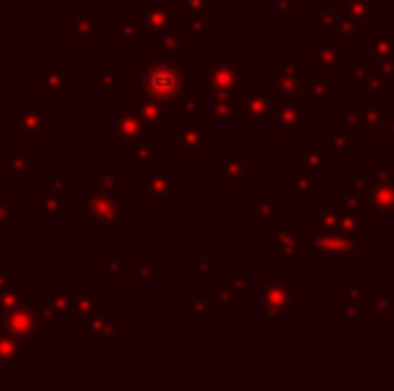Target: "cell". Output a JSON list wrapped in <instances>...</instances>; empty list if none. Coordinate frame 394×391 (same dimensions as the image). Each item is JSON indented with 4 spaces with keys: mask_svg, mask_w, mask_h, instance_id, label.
I'll use <instances>...</instances> for the list:
<instances>
[{
    "mask_svg": "<svg viewBox=\"0 0 394 391\" xmlns=\"http://www.w3.org/2000/svg\"><path fill=\"white\" fill-rule=\"evenodd\" d=\"M263 311L266 316H295L298 314V308H295V303H298V287L295 284H287V282H269V284L263 287Z\"/></svg>",
    "mask_w": 394,
    "mask_h": 391,
    "instance_id": "1",
    "label": "cell"
},
{
    "mask_svg": "<svg viewBox=\"0 0 394 391\" xmlns=\"http://www.w3.org/2000/svg\"><path fill=\"white\" fill-rule=\"evenodd\" d=\"M145 83H148V91L158 100H172L182 91V70L175 67V64H158V67H151L145 73Z\"/></svg>",
    "mask_w": 394,
    "mask_h": 391,
    "instance_id": "2",
    "label": "cell"
},
{
    "mask_svg": "<svg viewBox=\"0 0 394 391\" xmlns=\"http://www.w3.org/2000/svg\"><path fill=\"white\" fill-rule=\"evenodd\" d=\"M354 249H357V239L338 231H319L311 239V252L327 257H349Z\"/></svg>",
    "mask_w": 394,
    "mask_h": 391,
    "instance_id": "3",
    "label": "cell"
},
{
    "mask_svg": "<svg viewBox=\"0 0 394 391\" xmlns=\"http://www.w3.org/2000/svg\"><path fill=\"white\" fill-rule=\"evenodd\" d=\"M273 123V132L276 135H287L292 129H298L301 123L308 121V110H301V107L295 105V100H282V102H276L273 107V116H269Z\"/></svg>",
    "mask_w": 394,
    "mask_h": 391,
    "instance_id": "4",
    "label": "cell"
},
{
    "mask_svg": "<svg viewBox=\"0 0 394 391\" xmlns=\"http://www.w3.org/2000/svg\"><path fill=\"white\" fill-rule=\"evenodd\" d=\"M276 97H273L271 89H258L252 91L247 100H244L239 110H242V116H236V121H263L269 118L273 113V107H276Z\"/></svg>",
    "mask_w": 394,
    "mask_h": 391,
    "instance_id": "5",
    "label": "cell"
},
{
    "mask_svg": "<svg viewBox=\"0 0 394 391\" xmlns=\"http://www.w3.org/2000/svg\"><path fill=\"white\" fill-rule=\"evenodd\" d=\"M204 76H210L217 89H233V86H239L244 78V64H212V67H207L204 64Z\"/></svg>",
    "mask_w": 394,
    "mask_h": 391,
    "instance_id": "6",
    "label": "cell"
},
{
    "mask_svg": "<svg viewBox=\"0 0 394 391\" xmlns=\"http://www.w3.org/2000/svg\"><path fill=\"white\" fill-rule=\"evenodd\" d=\"M367 207L373 210L370 220H386V217H392L394 214L392 185L389 182H376V188L370 191V198H367Z\"/></svg>",
    "mask_w": 394,
    "mask_h": 391,
    "instance_id": "7",
    "label": "cell"
},
{
    "mask_svg": "<svg viewBox=\"0 0 394 391\" xmlns=\"http://www.w3.org/2000/svg\"><path fill=\"white\" fill-rule=\"evenodd\" d=\"M298 172L311 174V172H333V158L325 156V148H298Z\"/></svg>",
    "mask_w": 394,
    "mask_h": 391,
    "instance_id": "8",
    "label": "cell"
},
{
    "mask_svg": "<svg viewBox=\"0 0 394 391\" xmlns=\"http://www.w3.org/2000/svg\"><path fill=\"white\" fill-rule=\"evenodd\" d=\"M311 83H314V78L301 76L298 70L290 73V76L276 78V89L282 91V97H287V100H306L311 94Z\"/></svg>",
    "mask_w": 394,
    "mask_h": 391,
    "instance_id": "9",
    "label": "cell"
},
{
    "mask_svg": "<svg viewBox=\"0 0 394 391\" xmlns=\"http://www.w3.org/2000/svg\"><path fill=\"white\" fill-rule=\"evenodd\" d=\"M333 97V76L325 73L322 78H314L311 83V94H308V110H319L325 105V100Z\"/></svg>",
    "mask_w": 394,
    "mask_h": 391,
    "instance_id": "10",
    "label": "cell"
},
{
    "mask_svg": "<svg viewBox=\"0 0 394 391\" xmlns=\"http://www.w3.org/2000/svg\"><path fill=\"white\" fill-rule=\"evenodd\" d=\"M346 188H349V196L360 204V210L367 207V198H370V180L360 174V172H349V177H346Z\"/></svg>",
    "mask_w": 394,
    "mask_h": 391,
    "instance_id": "11",
    "label": "cell"
},
{
    "mask_svg": "<svg viewBox=\"0 0 394 391\" xmlns=\"http://www.w3.org/2000/svg\"><path fill=\"white\" fill-rule=\"evenodd\" d=\"M308 60L314 62V64H319V67H325V70H333L335 64L344 60V54H341L335 46L322 43L319 48H311V51H308Z\"/></svg>",
    "mask_w": 394,
    "mask_h": 391,
    "instance_id": "12",
    "label": "cell"
},
{
    "mask_svg": "<svg viewBox=\"0 0 394 391\" xmlns=\"http://www.w3.org/2000/svg\"><path fill=\"white\" fill-rule=\"evenodd\" d=\"M335 231L338 233H346V236H360V233H367L370 231V223H365L357 217V212H351V214H338V223H335Z\"/></svg>",
    "mask_w": 394,
    "mask_h": 391,
    "instance_id": "13",
    "label": "cell"
},
{
    "mask_svg": "<svg viewBox=\"0 0 394 391\" xmlns=\"http://www.w3.org/2000/svg\"><path fill=\"white\" fill-rule=\"evenodd\" d=\"M360 135L379 137L383 135V121H381V110H360V123H357Z\"/></svg>",
    "mask_w": 394,
    "mask_h": 391,
    "instance_id": "14",
    "label": "cell"
},
{
    "mask_svg": "<svg viewBox=\"0 0 394 391\" xmlns=\"http://www.w3.org/2000/svg\"><path fill=\"white\" fill-rule=\"evenodd\" d=\"M335 223H338V212L335 210H322V207H317V210H311V214H308V226H311L314 233H319V231H335Z\"/></svg>",
    "mask_w": 394,
    "mask_h": 391,
    "instance_id": "15",
    "label": "cell"
},
{
    "mask_svg": "<svg viewBox=\"0 0 394 391\" xmlns=\"http://www.w3.org/2000/svg\"><path fill=\"white\" fill-rule=\"evenodd\" d=\"M285 193L287 196H322V185L308 180V174H301L298 180L290 182L287 188H285Z\"/></svg>",
    "mask_w": 394,
    "mask_h": 391,
    "instance_id": "16",
    "label": "cell"
},
{
    "mask_svg": "<svg viewBox=\"0 0 394 391\" xmlns=\"http://www.w3.org/2000/svg\"><path fill=\"white\" fill-rule=\"evenodd\" d=\"M370 81V67L367 64H360V62H349L346 64V83L351 89L354 86H365Z\"/></svg>",
    "mask_w": 394,
    "mask_h": 391,
    "instance_id": "17",
    "label": "cell"
},
{
    "mask_svg": "<svg viewBox=\"0 0 394 391\" xmlns=\"http://www.w3.org/2000/svg\"><path fill=\"white\" fill-rule=\"evenodd\" d=\"M381 86L373 83V86H362L360 89V110H381Z\"/></svg>",
    "mask_w": 394,
    "mask_h": 391,
    "instance_id": "18",
    "label": "cell"
},
{
    "mask_svg": "<svg viewBox=\"0 0 394 391\" xmlns=\"http://www.w3.org/2000/svg\"><path fill=\"white\" fill-rule=\"evenodd\" d=\"M333 135L344 148H357V145H360V132H357L354 126H349L346 121H344V123H335Z\"/></svg>",
    "mask_w": 394,
    "mask_h": 391,
    "instance_id": "19",
    "label": "cell"
},
{
    "mask_svg": "<svg viewBox=\"0 0 394 391\" xmlns=\"http://www.w3.org/2000/svg\"><path fill=\"white\" fill-rule=\"evenodd\" d=\"M360 306H354V303H344V306H338V308H333V316H338V319H344L346 322V327L349 330H360Z\"/></svg>",
    "mask_w": 394,
    "mask_h": 391,
    "instance_id": "20",
    "label": "cell"
},
{
    "mask_svg": "<svg viewBox=\"0 0 394 391\" xmlns=\"http://www.w3.org/2000/svg\"><path fill=\"white\" fill-rule=\"evenodd\" d=\"M370 54H373V60H392L394 57V41L392 38H386V35L373 38V41H370Z\"/></svg>",
    "mask_w": 394,
    "mask_h": 391,
    "instance_id": "21",
    "label": "cell"
},
{
    "mask_svg": "<svg viewBox=\"0 0 394 391\" xmlns=\"http://www.w3.org/2000/svg\"><path fill=\"white\" fill-rule=\"evenodd\" d=\"M346 14L357 19L360 25H365L373 14V6H370V0H346Z\"/></svg>",
    "mask_w": 394,
    "mask_h": 391,
    "instance_id": "22",
    "label": "cell"
},
{
    "mask_svg": "<svg viewBox=\"0 0 394 391\" xmlns=\"http://www.w3.org/2000/svg\"><path fill=\"white\" fill-rule=\"evenodd\" d=\"M335 16H338V14H335V3H333V0H322V3H319V11H311L308 22L322 27L325 22H335Z\"/></svg>",
    "mask_w": 394,
    "mask_h": 391,
    "instance_id": "23",
    "label": "cell"
},
{
    "mask_svg": "<svg viewBox=\"0 0 394 391\" xmlns=\"http://www.w3.org/2000/svg\"><path fill=\"white\" fill-rule=\"evenodd\" d=\"M367 306L376 316H394V298L392 295H370Z\"/></svg>",
    "mask_w": 394,
    "mask_h": 391,
    "instance_id": "24",
    "label": "cell"
},
{
    "mask_svg": "<svg viewBox=\"0 0 394 391\" xmlns=\"http://www.w3.org/2000/svg\"><path fill=\"white\" fill-rule=\"evenodd\" d=\"M335 32L344 35V38H357L360 35V22L351 19L349 14L346 16H335Z\"/></svg>",
    "mask_w": 394,
    "mask_h": 391,
    "instance_id": "25",
    "label": "cell"
},
{
    "mask_svg": "<svg viewBox=\"0 0 394 391\" xmlns=\"http://www.w3.org/2000/svg\"><path fill=\"white\" fill-rule=\"evenodd\" d=\"M370 172H373L376 182H392V177H394V161H383V158H376V161L370 164Z\"/></svg>",
    "mask_w": 394,
    "mask_h": 391,
    "instance_id": "26",
    "label": "cell"
},
{
    "mask_svg": "<svg viewBox=\"0 0 394 391\" xmlns=\"http://www.w3.org/2000/svg\"><path fill=\"white\" fill-rule=\"evenodd\" d=\"M370 282H357V284L349 287V301L354 303V306H367V301H370Z\"/></svg>",
    "mask_w": 394,
    "mask_h": 391,
    "instance_id": "27",
    "label": "cell"
},
{
    "mask_svg": "<svg viewBox=\"0 0 394 391\" xmlns=\"http://www.w3.org/2000/svg\"><path fill=\"white\" fill-rule=\"evenodd\" d=\"M271 212H273V204H271V198H266V196H258V198L250 204V214H252L255 220L266 217V214H271Z\"/></svg>",
    "mask_w": 394,
    "mask_h": 391,
    "instance_id": "28",
    "label": "cell"
},
{
    "mask_svg": "<svg viewBox=\"0 0 394 391\" xmlns=\"http://www.w3.org/2000/svg\"><path fill=\"white\" fill-rule=\"evenodd\" d=\"M322 148L333 151V156H330V158H335V161H344V158H346V153H349V148H344V145H341V142H338L333 135L322 137Z\"/></svg>",
    "mask_w": 394,
    "mask_h": 391,
    "instance_id": "29",
    "label": "cell"
},
{
    "mask_svg": "<svg viewBox=\"0 0 394 391\" xmlns=\"http://www.w3.org/2000/svg\"><path fill=\"white\" fill-rule=\"evenodd\" d=\"M333 210L338 212V214H351V212H360V204H357L351 196H338L333 204Z\"/></svg>",
    "mask_w": 394,
    "mask_h": 391,
    "instance_id": "30",
    "label": "cell"
},
{
    "mask_svg": "<svg viewBox=\"0 0 394 391\" xmlns=\"http://www.w3.org/2000/svg\"><path fill=\"white\" fill-rule=\"evenodd\" d=\"M226 279H228V282H233V287H236V289H244V287H247V273H244V271H228Z\"/></svg>",
    "mask_w": 394,
    "mask_h": 391,
    "instance_id": "31",
    "label": "cell"
},
{
    "mask_svg": "<svg viewBox=\"0 0 394 391\" xmlns=\"http://www.w3.org/2000/svg\"><path fill=\"white\" fill-rule=\"evenodd\" d=\"M298 67L295 64H290V62H276L273 64V76L276 78H282V76H290V73H295Z\"/></svg>",
    "mask_w": 394,
    "mask_h": 391,
    "instance_id": "32",
    "label": "cell"
},
{
    "mask_svg": "<svg viewBox=\"0 0 394 391\" xmlns=\"http://www.w3.org/2000/svg\"><path fill=\"white\" fill-rule=\"evenodd\" d=\"M381 121H383V132H389L394 137V110H381Z\"/></svg>",
    "mask_w": 394,
    "mask_h": 391,
    "instance_id": "33",
    "label": "cell"
},
{
    "mask_svg": "<svg viewBox=\"0 0 394 391\" xmlns=\"http://www.w3.org/2000/svg\"><path fill=\"white\" fill-rule=\"evenodd\" d=\"M276 11L292 14V11H295V3H292V0H276Z\"/></svg>",
    "mask_w": 394,
    "mask_h": 391,
    "instance_id": "34",
    "label": "cell"
},
{
    "mask_svg": "<svg viewBox=\"0 0 394 391\" xmlns=\"http://www.w3.org/2000/svg\"><path fill=\"white\" fill-rule=\"evenodd\" d=\"M226 110H231V100H223V102H217V118H226V116H228Z\"/></svg>",
    "mask_w": 394,
    "mask_h": 391,
    "instance_id": "35",
    "label": "cell"
},
{
    "mask_svg": "<svg viewBox=\"0 0 394 391\" xmlns=\"http://www.w3.org/2000/svg\"><path fill=\"white\" fill-rule=\"evenodd\" d=\"M285 268L295 271V268H298V255H292V252H290V255H285Z\"/></svg>",
    "mask_w": 394,
    "mask_h": 391,
    "instance_id": "36",
    "label": "cell"
},
{
    "mask_svg": "<svg viewBox=\"0 0 394 391\" xmlns=\"http://www.w3.org/2000/svg\"><path fill=\"white\" fill-rule=\"evenodd\" d=\"M217 298H220V301H223V303H231V292H226L223 287L217 284Z\"/></svg>",
    "mask_w": 394,
    "mask_h": 391,
    "instance_id": "37",
    "label": "cell"
},
{
    "mask_svg": "<svg viewBox=\"0 0 394 391\" xmlns=\"http://www.w3.org/2000/svg\"><path fill=\"white\" fill-rule=\"evenodd\" d=\"M383 35H386V38H394V25H383Z\"/></svg>",
    "mask_w": 394,
    "mask_h": 391,
    "instance_id": "38",
    "label": "cell"
},
{
    "mask_svg": "<svg viewBox=\"0 0 394 391\" xmlns=\"http://www.w3.org/2000/svg\"><path fill=\"white\" fill-rule=\"evenodd\" d=\"M389 185H392V196H394V180H392V182H389Z\"/></svg>",
    "mask_w": 394,
    "mask_h": 391,
    "instance_id": "39",
    "label": "cell"
}]
</instances>
